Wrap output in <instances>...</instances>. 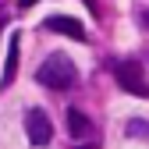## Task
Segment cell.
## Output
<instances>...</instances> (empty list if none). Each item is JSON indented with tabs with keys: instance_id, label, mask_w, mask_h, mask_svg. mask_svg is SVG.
<instances>
[{
	"instance_id": "cell-3",
	"label": "cell",
	"mask_w": 149,
	"mask_h": 149,
	"mask_svg": "<svg viewBox=\"0 0 149 149\" xmlns=\"http://www.w3.org/2000/svg\"><path fill=\"white\" fill-rule=\"evenodd\" d=\"M117 85L124 92H135V96H149V82L142 78V68L135 61H124L117 64Z\"/></svg>"
},
{
	"instance_id": "cell-8",
	"label": "cell",
	"mask_w": 149,
	"mask_h": 149,
	"mask_svg": "<svg viewBox=\"0 0 149 149\" xmlns=\"http://www.w3.org/2000/svg\"><path fill=\"white\" fill-rule=\"evenodd\" d=\"M142 25H146V29H149V11H146V14H142Z\"/></svg>"
},
{
	"instance_id": "cell-5",
	"label": "cell",
	"mask_w": 149,
	"mask_h": 149,
	"mask_svg": "<svg viewBox=\"0 0 149 149\" xmlns=\"http://www.w3.org/2000/svg\"><path fill=\"white\" fill-rule=\"evenodd\" d=\"M68 132H71V139H89L92 135V124H89V117L82 114V110H68Z\"/></svg>"
},
{
	"instance_id": "cell-9",
	"label": "cell",
	"mask_w": 149,
	"mask_h": 149,
	"mask_svg": "<svg viewBox=\"0 0 149 149\" xmlns=\"http://www.w3.org/2000/svg\"><path fill=\"white\" fill-rule=\"evenodd\" d=\"M29 4H32V0H22V7H29Z\"/></svg>"
},
{
	"instance_id": "cell-7",
	"label": "cell",
	"mask_w": 149,
	"mask_h": 149,
	"mask_svg": "<svg viewBox=\"0 0 149 149\" xmlns=\"http://www.w3.org/2000/svg\"><path fill=\"white\" fill-rule=\"evenodd\" d=\"M124 135L128 139H149V121L146 117H132L128 128H124Z\"/></svg>"
},
{
	"instance_id": "cell-6",
	"label": "cell",
	"mask_w": 149,
	"mask_h": 149,
	"mask_svg": "<svg viewBox=\"0 0 149 149\" xmlns=\"http://www.w3.org/2000/svg\"><path fill=\"white\" fill-rule=\"evenodd\" d=\"M14 71H18V36H11V50H7V68H4V78H0V89H7L14 82Z\"/></svg>"
},
{
	"instance_id": "cell-10",
	"label": "cell",
	"mask_w": 149,
	"mask_h": 149,
	"mask_svg": "<svg viewBox=\"0 0 149 149\" xmlns=\"http://www.w3.org/2000/svg\"><path fill=\"white\" fill-rule=\"evenodd\" d=\"M78 149H92V146H78Z\"/></svg>"
},
{
	"instance_id": "cell-4",
	"label": "cell",
	"mask_w": 149,
	"mask_h": 149,
	"mask_svg": "<svg viewBox=\"0 0 149 149\" xmlns=\"http://www.w3.org/2000/svg\"><path fill=\"white\" fill-rule=\"evenodd\" d=\"M46 29L50 32H64V36H71V39H85V29L74 22V18H46Z\"/></svg>"
},
{
	"instance_id": "cell-1",
	"label": "cell",
	"mask_w": 149,
	"mask_h": 149,
	"mask_svg": "<svg viewBox=\"0 0 149 149\" xmlns=\"http://www.w3.org/2000/svg\"><path fill=\"white\" fill-rule=\"evenodd\" d=\"M36 82L53 89V92H64V89H71L74 82H78V68H74L64 53H50V57L43 61V68L36 71Z\"/></svg>"
},
{
	"instance_id": "cell-2",
	"label": "cell",
	"mask_w": 149,
	"mask_h": 149,
	"mask_svg": "<svg viewBox=\"0 0 149 149\" xmlns=\"http://www.w3.org/2000/svg\"><path fill=\"white\" fill-rule=\"evenodd\" d=\"M25 132H29V142L32 146H46L53 139V124L46 117V110H39V107L29 110V114H25Z\"/></svg>"
}]
</instances>
